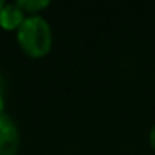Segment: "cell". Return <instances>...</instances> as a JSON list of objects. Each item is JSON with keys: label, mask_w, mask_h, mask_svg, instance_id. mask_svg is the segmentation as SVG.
Instances as JSON below:
<instances>
[{"label": "cell", "mask_w": 155, "mask_h": 155, "mask_svg": "<svg viewBox=\"0 0 155 155\" xmlns=\"http://www.w3.org/2000/svg\"><path fill=\"white\" fill-rule=\"evenodd\" d=\"M17 38H18L22 51L33 58H40L48 55V51L51 49V42H53L49 24L38 15L26 17L22 26L17 29Z\"/></svg>", "instance_id": "obj_1"}, {"label": "cell", "mask_w": 155, "mask_h": 155, "mask_svg": "<svg viewBox=\"0 0 155 155\" xmlns=\"http://www.w3.org/2000/svg\"><path fill=\"white\" fill-rule=\"evenodd\" d=\"M18 131L15 122L8 115H0V155H17Z\"/></svg>", "instance_id": "obj_2"}, {"label": "cell", "mask_w": 155, "mask_h": 155, "mask_svg": "<svg viewBox=\"0 0 155 155\" xmlns=\"http://www.w3.org/2000/svg\"><path fill=\"white\" fill-rule=\"evenodd\" d=\"M150 144H151V148L155 150V128H153L151 133H150Z\"/></svg>", "instance_id": "obj_5"}, {"label": "cell", "mask_w": 155, "mask_h": 155, "mask_svg": "<svg viewBox=\"0 0 155 155\" xmlns=\"http://www.w3.org/2000/svg\"><path fill=\"white\" fill-rule=\"evenodd\" d=\"M24 20H26L24 11L17 4H6L2 13H0V26L4 29H18Z\"/></svg>", "instance_id": "obj_3"}, {"label": "cell", "mask_w": 155, "mask_h": 155, "mask_svg": "<svg viewBox=\"0 0 155 155\" xmlns=\"http://www.w3.org/2000/svg\"><path fill=\"white\" fill-rule=\"evenodd\" d=\"M24 13H37L44 8H48V2L46 0H18V2H15Z\"/></svg>", "instance_id": "obj_4"}, {"label": "cell", "mask_w": 155, "mask_h": 155, "mask_svg": "<svg viewBox=\"0 0 155 155\" xmlns=\"http://www.w3.org/2000/svg\"><path fill=\"white\" fill-rule=\"evenodd\" d=\"M2 84H0V115H2Z\"/></svg>", "instance_id": "obj_6"}, {"label": "cell", "mask_w": 155, "mask_h": 155, "mask_svg": "<svg viewBox=\"0 0 155 155\" xmlns=\"http://www.w3.org/2000/svg\"><path fill=\"white\" fill-rule=\"evenodd\" d=\"M4 6H6V4L2 2V0H0V13H2V9H4Z\"/></svg>", "instance_id": "obj_7"}]
</instances>
